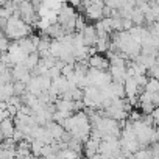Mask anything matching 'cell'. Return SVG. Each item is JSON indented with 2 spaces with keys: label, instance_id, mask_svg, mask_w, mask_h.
<instances>
[{
  "label": "cell",
  "instance_id": "cell-1",
  "mask_svg": "<svg viewBox=\"0 0 159 159\" xmlns=\"http://www.w3.org/2000/svg\"><path fill=\"white\" fill-rule=\"evenodd\" d=\"M103 0H92V3L89 7L84 8V13H86V17L92 22L95 20H100L102 19V8H103Z\"/></svg>",
  "mask_w": 159,
  "mask_h": 159
},
{
  "label": "cell",
  "instance_id": "cell-2",
  "mask_svg": "<svg viewBox=\"0 0 159 159\" xmlns=\"http://www.w3.org/2000/svg\"><path fill=\"white\" fill-rule=\"evenodd\" d=\"M88 64L91 67H95V69H100V70H108L109 69V59L105 58L102 53L95 52L94 55H91L88 58Z\"/></svg>",
  "mask_w": 159,
  "mask_h": 159
},
{
  "label": "cell",
  "instance_id": "cell-3",
  "mask_svg": "<svg viewBox=\"0 0 159 159\" xmlns=\"http://www.w3.org/2000/svg\"><path fill=\"white\" fill-rule=\"evenodd\" d=\"M83 34V44L88 47H94L97 42V33H95V27L94 25H84V28L80 31Z\"/></svg>",
  "mask_w": 159,
  "mask_h": 159
},
{
  "label": "cell",
  "instance_id": "cell-4",
  "mask_svg": "<svg viewBox=\"0 0 159 159\" xmlns=\"http://www.w3.org/2000/svg\"><path fill=\"white\" fill-rule=\"evenodd\" d=\"M17 41V45H19V48L24 52V53H31V52H36V44L31 41V38L30 36H24V38H19V39H16Z\"/></svg>",
  "mask_w": 159,
  "mask_h": 159
},
{
  "label": "cell",
  "instance_id": "cell-5",
  "mask_svg": "<svg viewBox=\"0 0 159 159\" xmlns=\"http://www.w3.org/2000/svg\"><path fill=\"white\" fill-rule=\"evenodd\" d=\"M14 128H16V126H14V122H13L11 117H5V119L0 120V131L3 133L5 137H11Z\"/></svg>",
  "mask_w": 159,
  "mask_h": 159
},
{
  "label": "cell",
  "instance_id": "cell-6",
  "mask_svg": "<svg viewBox=\"0 0 159 159\" xmlns=\"http://www.w3.org/2000/svg\"><path fill=\"white\" fill-rule=\"evenodd\" d=\"M129 19L133 22V25H143L145 24V17H143V13L139 7H134L131 10V14H129Z\"/></svg>",
  "mask_w": 159,
  "mask_h": 159
},
{
  "label": "cell",
  "instance_id": "cell-7",
  "mask_svg": "<svg viewBox=\"0 0 159 159\" xmlns=\"http://www.w3.org/2000/svg\"><path fill=\"white\" fill-rule=\"evenodd\" d=\"M143 91H147V92H159V81H157V78L148 76L147 83L143 86Z\"/></svg>",
  "mask_w": 159,
  "mask_h": 159
},
{
  "label": "cell",
  "instance_id": "cell-8",
  "mask_svg": "<svg viewBox=\"0 0 159 159\" xmlns=\"http://www.w3.org/2000/svg\"><path fill=\"white\" fill-rule=\"evenodd\" d=\"M27 91V84L24 81H19V80H14L13 81V94L14 95H22Z\"/></svg>",
  "mask_w": 159,
  "mask_h": 159
},
{
  "label": "cell",
  "instance_id": "cell-9",
  "mask_svg": "<svg viewBox=\"0 0 159 159\" xmlns=\"http://www.w3.org/2000/svg\"><path fill=\"white\" fill-rule=\"evenodd\" d=\"M10 39L7 38V36H3V38H0V52H8V47H10Z\"/></svg>",
  "mask_w": 159,
  "mask_h": 159
},
{
  "label": "cell",
  "instance_id": "cell-10",
  "mask_svg": "<svg viewBox=\"0 0 159 159\" xmlns=\"http://www.w3.org/2000/svg\"><path fill=\"white\" fill-rule=\"evenodd\" d=\"M111 14H112V8H109L108 5H103V8H102V17H111Z\"/></svg>",
  "mask_w": 159,
  "mask_h": 159
},
{
  "label": "cell",
  "instance_id": "cell-11",
  "mask_svg": "<svg viewBox=\"0 0 159 159\" xmlns=\"http://www.w3.org/2000/svg\"><path fill=\"white\" fill-rule=\"evenodd\" d=\"M151 103L154 106L159 105V92H151Z\"/></svg>",
  "mask_w": 159,
  "mask_h": 159
},
{
  "label": "cell",
  "instance_id": "cell-12",
  "mask_svg": "<svg viewBox=\"0 0 159 159\" xmlns=\"http://www.w3.org/2000/svg\"><path fill=\"white\" fill-rule=\"evenodd\" d=\"M70 2V5L73 7V8H76V7H81V0H69Z\"/></svg>",
  "mask_w": 159,
  "mask_h": 159
},
{
  "label": "cell",
  "instance_id": "cell-13",
  "mask_svg": "<svg viewBox=\"0 0 159 159\" xmlns=\"http://www.w3.org/2000/svg\"><path fill=\"white\" fill-rule=\"evenodd\" d=\"M3 139H5V136H3V133H2V131H0V142H2Z\"/></svg>",
  "mask_w": 159,
  "mask_h": 159
}]
</instances>
